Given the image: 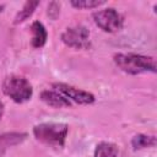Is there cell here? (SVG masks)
Masks as SVG:
<instances>
[{
	"label": "cell",
	"mask_w": 157,
	"mask_h": 157,
	"mask_svg": "<svg viewBox=\"0 0 157 157\" xmlns=\"http://www.w3.org/2000/svg\"><path fill=\"white\" fill-rule=\"evenodd\" d=\"M115 65L126 74L137 75L142 72H156V60L152 56L140 54H115Z\"/></svg>",
	"instance_id": "6da1fadb"
},
{
	"label": "cell",
	"mask_w": 157,
	"mask_h": 157,
	"mask_svg": "<svg viewBox=\"0 0 157 157\" xmlns=\"http://www.w3.org/2000/svg\"><path fill=\"white\" fill-rule=\"evenodd\" d=\"M67 130V125L63 123H42L33 128V134L36 139L43 144L63 147Z\"/></svg>",
	"instance_id": "7a4b0ae2"
},
{
	"label": "cell",
	"mask_w": 157,
	"mask_h": 157,
	"mask_svg": "<svg viewBox=\"0 0 157 157\" xmlns=\"http://www.w3.org/2000/svg\"><path fill=\"white\" fill-rule=\"evenodd\" d=\"M2 92L13 102L23 103L32 97L33 90L27 78L17 75H10L2 82Z\"/></svg>",
	"instance_id": "3957f363"
},
{
	"label": "cell",
	"mask_w": 157,
	"mask_h": 157,
	"mask_svg": "<svg viewBox=\"0 0 157 157\" xmlns=\"http://www.w3.org/2000/svg\"><path fill=\"white\" fill-rule=\"evenodd\" d=\"M93 20L94 23L104 32H117L123 26V18L120 13L112 7L94 12Z\"/></svg>",
	"instance_id": "277c9868"
},
{
	"label": "cell",
	"mask_w": 157,
	"mask_h": 157,
	"mask_svg": "<svg viewBox=\"0 0 157 157\" xmlns=\"http://www.w3.org/2000/svg\"><path fill=\"white\" fill-rule=\"evenodd\" d=\"M63 42L75 49H86L90 47V32L83 26H75L66 28L61 34Z\"/></svg>",
	"instance_id": "5b68a950"
},
{
	"label": "cell",
	"mask_w": 157,
	"mask_h": 157,
	"mask_svg": "<svg viewBox=\"0 0 157 157\" xmlns=\"http://www.w3.org/2000/svg\"><path fill=\"white\" fill-rule=\"evenodd\" d=\"M53 87L60 92L61 94H64L69 101H74L78 104H91L94 102V96L87 91L76 88L74 86L66 85V83H54Z\"/></svg>",
	"instance_id": "8992f818"
},
{
	"label": "cell",
	"mask_w": 157,
	"mask_h": 157,
	"mask_svg": "<svg viewBox=\"0 0 157 157\" xmlns=\"http://www.w3.org/2000/svg\"><path fill=\"white\" fill-rule=\"evenodd\" d=\"M40 99L49 107L53 108H66L71 105V102L58 91H43L40 93Z\"/></svg>",
	"instance_id": "52a82bcc"
},
{
	"label": "cell",
	"mask_w": 157,
	"mask_h": 157,
	"mask_svg": "<svg viewBox=\"0 0 157 157\" xmlns=\"http://www.w3.org/2000/svg\"><path fill=\"white\" fill-rule=\"evenodd\" d=\"M26 137L27 134L25 132H6L0 135V157L4 156V153L9 147L21 144Z\"/></svg>",
	"instance_id": "ba28073f"
},
{
	"label": "cell",
	"mask_w": 157,
	"mask_h": 157,
	"mask_svg": "<svg viewBox=\"0 0 157 157\" xmlns=\"http://www.w3.org/2000/svg\"><path fill=\"white\" fill-rule=\"evenodd\" d=\"M31 31H32V40H31L32 47H34V48L43 47L47 42V31H45L44 26L39 21H36L32 23Z\"/></svg>",
	"instance_id": "9c48e42d"
},
{
	"label": "cell",
	"mask_w": 157,
	"mask_h": 157,
	"mask_svg": "<svg viewBox=\"0 0 157 157\" xmlns=\"http://www.w3.org/2000/svg\"><path fill=\"white\" fill-rule=\"evenodd\" d=\"M118 147L112 142H99L94 150L93 157H117Z\"/></svg>",
	"instance_id": "30bf717a"
},
{
	"label": "cell",
	"mask_w": 157,
	"mask_h": 157,
	"mask_svg": "<svg viewBox=\"0 0 157 157\" xmlns=\"http://www.w3.org/2000/svg\"><path fill=\"white\" fill-rule=\"evenodd\" d=\"M131 145L135 150L139 148H145V147H153L156 145V137L155 136H148L144 134H139L132 137Z\"/></svg>",
	"instance_id": "8fae6325"
},
{
	"label": "cell",
	"mask_w": 157,
	"mask_h": 157,
	"mask_svg": "<svg viewBox=\"0 0 157 157\" xmlns=\"http://www.w3.org/2000/svg\"><path fill=\"white\" fill-rule=\"evenodd\" d=\"M38 5H39V1H27V2L23 5L22 10H20V12L16 15V17H15V23L23 22L26 18H28V17L33 13V11L36 10V7H37Z\"/></svg>",
	"instance_id": "7c38bea8"
},
{
	"label": "cell",
	"mask_w": 157,
	"mask_h": 157,
	"mask_svg": "<svg viewBox=\"0 0 157 157\" xmlns=\"http://www.w3.org/2000/svg\"><path fill=\"white\" fill-rule=\"evenodd\" d=\"M71 5L76 9H94L103 5L104 0H71Z\"/></svg>",
	"instance_id": "4fadbf2b"
},
{
	"label": "cell",
	"mask_w": 157,
	"mask_h": 157,
	"mask_svg": "<svg viewBox=\"0 0 157 157\" xmlns=\"http://www.w3.org/2000/svg\"><path fill=\"white\" fill-rule=\"evenodd\" d=\"M59 12H60V4L56 2V1L50 2L49 6H48V15H49V17L55 20L59 16Z\"/></svg>",
	"instance_id": "5bb4252c"
},
{
	"label": "cell",
	"mask_w": 157,
	"mask_h": 157,
	"mask_svg": "<svg viewBox=\"0 0 157 157\" xmlns=\"http://www.w3.org/2000/svg\"><path fill=\"white\" fill-rule=\"evenodd\" d=\"M2 114H4V104H2V102L0 101V119H1Z\"/></svg>",
	"instance_id": "9a60e30c"
}]
</instances>
